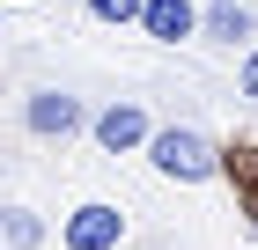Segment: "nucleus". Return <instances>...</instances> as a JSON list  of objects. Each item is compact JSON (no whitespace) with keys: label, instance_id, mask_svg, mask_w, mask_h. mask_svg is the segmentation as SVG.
Listing matches in <instances>:
<instances>
[{"label":"nucleus","instance_id":"6","mask_svg":"<svg viewBox=\"0 0 258 250\" xmlns=\"http://www.w3.org/2000/svg\"><path fill=\"white\" fill-rule=\"evenodd\" d=\"M199 37H207V44H221V52L251 44V37H258L251 0H207V8H199Z\"/></svg>","mask_w":258,"mask_h":250},{"label":"nucleus","instance_id":"4","mask_svg":"<svg viewBox=\"0 0 258 250\" xmlns=\"http://www.w3.org/2000/svg\"><path fill=\"white\" fill-rule=\"evenodd\" d=\"M118 243H125V206L111 199H81L59 221V250H118Z\"/></svg>","mask_w":258,"mask_h":250},{"label":"nucleus","instance_id":"11","mask_svg":"<svg viewBox=\"0 0 258 250\" xmlns=\"http://www.w3.org/2000/svg\"><path fill=\"white\" fill-rule=\"evenodd\" d=\"M8 8H30V0H8Z\"/></svg>","mask_w":258,"mask_h":250},{"label":"nucleus","instance_id":"9","mask_svg":"<svg viewBox=\"0 0 258 250\" xmlns=\"http://www.w3.org/2000/svg\"><path fill=\"white\" fill-rule=\"evenodd\" d=\"M81 8H89L103 30H140V8H148V0H81Z\"/></svg>","mask_w":258,"mask_h":250},{"label":"nucleus","instance_id":"2","mask_svg":"<svg viewBox=\"0 0 258 250\" xmlns=\"http://www.w3.org/2000/svg\"><path fill=\"white\" fill-rule=\"evenodd\" d=\"M148 133H155V118H148V103H140V96H111L96 118H89V140H96L103 154H140V147H148Z\"/></svg>","mask_w":258,"mask_h":250},{"label":"nucleus","instance_id":"1","mask_svg":"<svg viewBox=\"0 0 258 250\" xmlns=\"http://www.w3.org/2000/svg\"><path fill=\"white\" fill-rule=\"evenodd\" d=\"M140 154H148L155 177H170V184H214L221 177V140H207L199 125H155Z\"/></svg>","mask_w":258,"mask_h":250},{"label":"nucleus","instance_id":"3","mask_svg":"<svg viewBox=\"0 0 258 250\" xmlns=\"http://www.w3.org/2000/svg\"><path fill=\"white\" fill-rule=\"evenodd\" d=\"M22 125H30V140H74V133H89V111H81L74 89H30Z\"/></svg>","mask_w":258,"mask_h":250},{"label":"nucleus","instance_id":"8","mask_svg":"<svg viewBox=\"0 0 258 250\" xmlns=\"http://www.w3.org/2000/svg\"><path fill=\"white\" fill-rule=\"evenodd\" d=\"M0 243H8V250H37L44 243V221L30 206H0Z\"/></svg>","mask_w":258,"mask_h":250},{"label":"nucleus","instance_id":"5","mask_svg":"<svg viewBox=\"0 0 258 250\" xmlns=\"http://www.w3.org/2000/svg\"><path fill=\"white\" fill-rule=\"evenodd\" d=\"M221 184L236 192L243 228L258 235V133H229V140H221Z\"/></svg>","mask_w":258,"mask_h":250},{"label":"nucleus","instance_id":"10","mask_svg":"<svg viewBox=\"0 0 258 250\" xmlns=\"http://www.w3.org/2000/svg\"><path fill=\"white\" fill-rule=\"evenodd\" d=\"M236 96L258 103V52H243V66H236Z\"/></svg>","mask_w":258,"mask_h":250},{"label":"nucleus","instance_id":"7","mask_svg":"<svg viewBox=\"0 0 258 250\" xmlns=\"http://www.w3.org/2000/svg\"><path fill=\"white\" fill-rule=\"evenodd\" d=\"M140 37H155V44L199 37V0H148L140 8Z\"/></svg>","mask_w":258,"mask_h":250}]
</instances>
